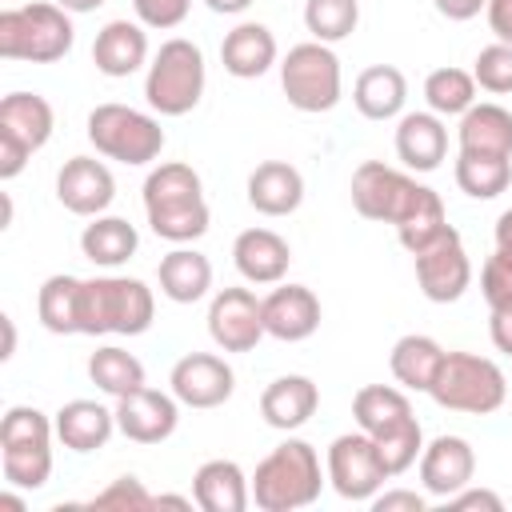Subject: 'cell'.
I'll use <instances>...</instances> for the list:
<instances>
[{
	"label": "cell",
	"instance_id": "obj_1",
	"mask_svg": "<svg viewBox=\"0 0 512 512\" xmlns=\"http://www.w3.org/2000/svg\"><path fill=\"white\" fill-rule=\"evenodd\" d=\"M144 216H148V228L168 244L200 240L212 224L200 172L184 160L156 164L144 176Z\"/></svg>",
	"mask_w": 512,
	"mask_h": 512
},
{
	"label": "cell",
	"instance_id": "obj_2",
	"mask_svg": "<svg viewBox=\"0 0 512 512\" xmlns=\"http://www.w3.org/2000/svg\"><path fill=\"white\" fill-rule=\"evenodd\" d=\"M328 472H320V452L300 440L288 436L280 440L252 472V504L260 512H296L320 500Z\"/></svg>",
	"mask_w": 512,
	"mask_h": 512
},
{
	"label": "cell",
	"instance_id": "obj_3",
	"mask_svg": "<svg viewBox=\"0 0 512 512\" xmlns=\"http://www.w3.org/2000/svg\"><path fill=\"white\" fill-rule=\"evenodd\" d=\"M156 296L140 276H92L80 284V336H144Z\"/></svg>",
	"mask_w": 512,
	"mask_h": 512
},
{
	"label": "cell",
	"instance_id": "obj_4",
	"mask_svg": "<svg viewBox=\"0 0 512 512\" xmlns=\"http://www.w3.org/2000/svg\"><path fill=\"white\" fill-rule=\"evenodd\" d=\"M76 28L72 12L56 0H32L0 12V56L28 64H56L72 52Z\"/></svg>",
	"mask_w": 512,
	"mask_h": 512
},
{
	"label": "cell",
	"instance_id": "obj_5",
	"mask_svg": "<svg viewBox=\"0 0 512 512\" xmlns=\"http://www.w3.org/2000/svg\"><path fill=\"white\" fill-rule=\"evenodd\" d=\"M56 424L32 404H12L0 420V476L8 488L36 492L52 476Z\"/></svg>",
	"mask_w": 512,
	"mask_h": 512
},
{
	"label": "cell",
	"instance_id": "obj_6",
	"mask_svg": "<svg viewBox=\"0 0 512 512\" xmlns=\"http://www.w3.org/2000/svg\"><path fill=\"white\" fill-rule=\"evenodd\" d=\"M204 84H208V64H204L200 44H192L184 36H172V40L160 44V52L148 64L144 100L160 116H188L200 104Z\"/></svg>",
	"mask_w": 512,
	"mask_h": 512
},
{
	"label": "cell",
	"instance_id": "obj_7",
	"mask_svg": "<svg viewBox=\"0 0 512 512\" xmlns=\"http://www.w3.org/2000/svg\"><path fill=\"white\" fill-rule=\"evenodd\" d=\"M428 396L448 412L492 416L508 400L504 368L476 352H444V364L428 388Z\"/></svg>",
	"mask_w": 512,
	"mask_h": 512
},
{
	"label": "cell",
	"instance_id": "obj_8",
	"mask_svg": "<svg viewBox=\"0 0 512 512\" xmlns=\"http://www.w3.org/2000/svg\"><path fill=\"white\" fill-rule=\"evenodd\" d=\"M88 144L96 148V156L120 160L128 168L152 164L164 152V128L152 112H140L132 104H96L88 112Z\"/></svg>",
	"mask_w": 512,
	"mask_h": 512
},
{
	"label": "cell",
	"instance_id": "obj_9",
	"mask_svg": "<svg viewBox=\"0 0 512 512\" xmlns=\"http://www.w3.org/2000/svg\"><path fill=\"white\" fill-rule=\"evenodd\" d=\"M280 88L296 112H308V116L332 112L344 96V72L332 44H320V40L292 44L288 56L280 60Z\"/></svg>",
	"mask_w": 512,
	"mask_h": 512
},
{
	"label": "cell",
	"instance_id": "obj_10",
	"mask_svg": "<svg viewBox=\"0 0 512 512\" xmlns=\"http://www.w3.org/2000/svg\"><path fill=\"white\" fill-rule=\"evenodd\" d=\"M324 472H328V484L340 500H352V504H368L388 476L384 460H380V448L368 432H340L332 444H328V456H324Z\"/></svg>",
	"mask_w": 512,
	"mask_h": 512
},
{
	"label": "cell",
	"instance_id": "obj_11",
	"mask_svg": "<svg viewBox=\"0 0 512 512\" xmlns=\"http://www.w3.org/2000/svg\"><path fill=\"white\" fill-rule=\"evenodd\" d=\"M412 264H416V284H420L424 300H432V304H456L472 284L468 248L452 224L428 248H420L412 256Z\"/></svg>",
	"mask_w": 512,
	"mask_h": 512
},
{
	"label": "cell",
	"instance_id": "obj_12",
	"mask_svg": "<svg viewBox=\"0 0 512 512\" xmlns=\"http://www.w3.org/2000/svg\"><path fill=\"white\" fill-rule=\"evenodd\" d=\"M208 336L220 352H252L264 332V308L252 288H220L208 300Z\"/></svg>",
	"mask_w": 512,
	"mask_h": 512
},
{
	"label": "cell",
	"instance_id": "obj_13",
	"mask_svg": "<svg viewBox=\"0 0 512 512\" xmlns=\"http://www.w3.org/2000/svg\"><path fill=\"white\" fill-rule=\"evenodd\" d=\"M416 176L384 164V160H364L356 172H352V208L364 216V220H380V224H396L404 204L412 200L416 192Z\"/></svg>",
	"mask_w": 512,
	"mask_h": 512
},
{
	"label": "cell",
	"instance_id": "obj_14",
	"mask_svg": "<svg viewBox=\"0 0 512 512\" xmlns=\"http://www.w3.org/2000/svg\"><path fill=\"white\" fill-rule=\"evenodd\" d=\"M168 388L184 408H220L236 392V372L216 352H188L172 364Z\"/></svg>",
	"mask_w": 512,
	"mask_h": 512
},
{
	"label": "cell",
	"instance_id": "obj_15",
	"mask_svg": "<svg viewBox=\"0 0 512 512\" xmlns=\"http://www.w3.org/2000/svg\"><path fill=\"white\" fill-rule=\"evenodd\" d=\"M56 200L72 216H104L116 200V176L104 160L96 156H72L56 172Z\"/></svg>",
	"mask_w": 512,
	"mask_h": 512
},
{
	"label": "cell",
	"instance_id": "obj_16",
	"mask_svg": "<svg viewBox=\"0 0 512 512\" xmlns=\"http://www.w3.org/2000/svg\"><path fill=\"white\" fill-rule=\"evenodd\" d=\"M180 424V400L160 388H136L116 400V428L132 444H164Z\"/></svg>",
	"mask_w": 512,
	"mask_h": 512
},
{
	"label": "cell",
	"instance_id": "obj_17",
	"mask_svg": "<svg viewBox=\"0 0 512 512\" xmlns=\"http://www.w3.org/2000/svg\"><path fill=\"white\" fill-rule=\"evenodd\" d=\"M416 468H420V488L428 496H436V500H448V496H456L460 488L472 484V476H476V452H472V444L464 436H448L444 432V436H436V440L424 444Z\"/></svg>",
	"mask_w": 512,
	"mask_h": 512
},
{
	"label": "cell",
	"instance_id": "obj_18",
	"mask_svg": "<svg viewBox=\"0 0 512 512\" xmlns=\"http://www.w3.org/2000/svg\"><path fill=\"white\" fill-rule=\"evenodd\" d=\"M260 308H264V332L272 340H284V344L308 340L320 328V316H324L320 300L308 284H284V280L260 300Z\"/></svg>",
	"mask_w": 512,
	"mask_h": 512
},
{
	"label": "cell",
	"instance_id": "obj_19",
	"mask_svg": "<svg viewBox=\"0 0 512 512\" xmlns=\"http://www.w3.org/2000/svg\"><path fill=\"white\" fill-rule=\"evenodd\" d=\"M232 264L248 284H280L292 264V244L272 228H244L232 240Z\"/></svg>",
	"mask_w": 512,
	"mask_h": 512
},
{
	"label": "cell",
	"instance_id": "obj_20",
	"mask_svg": "<svg viewBox=\"0 0 512 512\" xmlns=\"http://www.w3.org/2000/svg\"><path fill=\"white\" fill-rule=\"evenodd\" d=\"M320 408V388L312 376H300V372H288V376H276L264 392H260V416L268 428H280V432H296L304 428Z\"/></svg>",
	"mask_w": 512,
	"mask_h": 512
},
{
	"label": "cell",
	"instance_id": "obj_21",
	"mask_svg": "<svg viewBox=\"0 0 512 512\" xmlns=\"http://www.w3.org/2000/svg\"><path fill=\"white\" fill-rule=\"evenodd\" d=\"M92 64L96 72L124 80L148 64V32L140 20H108L92 40Z\"/></svg>",
	"mask_w": 512,
	"mask_h": 512
},
{
	"label": "cell",
	"instance_id": "obj_22",
	"mask_svg": "<svg viewBox=\"0 0 512 512\" xmlns=\"http://www.w3.org/2000/svg\"><path fill=\"white\" fill-rule=\"evenodd\" d=\"M396 156L404 160V168L412 172H436L448 156V128L444 116H436L432 108L424 112H404L396 120Z\"/></svg>",
	"mask_w": 512,
	"mask_h": 512
},
{
	"label": "cell",
	"instance_id": "obj_23",
	"mask_svg": "<svg viewBox=\"0 0 512 512\" xmlns=\"http://www.w3.org/2000/svg\"><path fill=\"white\" fill-rule=\"evenodd\" d=\"M280 48H276V36L268 24L260 20H240L232 32H224L220 40V64L228 76L236 80H256L264 76L272 64H276Z\"/></svg>",
	"mask_w": 512,
	"mask_h": 512
},
{
	"label": "cell",
	"instance_id": "obj_24",
	"mask_svg": "<svg viewBox=\"0 0 512 512\" xmlns=\"http://www.w3.org/2000/svg\"><path fill=\"white\" fill-rule=\"evenodd\" d=\"M244 196L260 216H292L304 204V176L288 160H264L248 172Z\"/></svg>",
	"mask_w": 512,
	"mask_h": 512
},
{
	"label": "cell",
	"instance_id": "obj_25",
	"mask_svg": "<svg viewBox=\"0 0 512 512\" xmlns=\"http://www.w3.org/2000/svg\"><path fill=\"white\" fill-rule=\"evenodd\" d=\"M192 500L204 512H244L252 504V480L236 460H204L192 476Z\"/></svg>",
	"mask_w": 512,
	"mask_h": 512
},
{
	"label": "cell",
	"instance_id": "obj_26",
	"mask_svg": "<svg viewBox=\"0 0 512 512\" xmlns=\"http://www.w3.org/2000/svg\"><path fill=\"white\" fill-rule=\"evenodd\" d=\"M56 112L40 92H8L0 100V136L16 140L28 152H40L52 140Z\"/></svg>",
	"mask_w": 512,
	"mask_h": 512
},
{
	"label": "cell",
	"instance_id": "obj_27",
	"mask_svg": "<svg viewBox=\"0 0 512 512\" xmlns=\"http://www.w3.org/2000/svg\"><path fill=\"white\" fill-rule=\"evenodd\" d=\"M56 424V440L68 452H96L108 444V436L116 432V408H104L100 400H68L60 404V412L52 416Z\"/></svg>",
	"mask_w": 512,
	"mask_h": 512
},
{
	"label": "cell",
	"instance_id": "obj_28",
	"mask_svg": "<svg viewBox=\"0 0 512 512\" xmlns=\"http://www.w3.org/2000/svg\"><path fill=\"white\" fill-rule=\"evenodd\" d=\"M352 104L364 120H400L408 104V80L396 64H372L352 84Z\"/></svg>",
	"mask_w": 512,
	"mask_h": 512
},
{
	"label": "cell",
	"instance_id": "obj_29",
	"mask_svg": "<svg viewBox=\"0 0 512 512\" xmlns=\"http://www.w3.org/2000/svg\"><path fill=\"white\" fill-rule=\"evenodd\" d=\"M156 284H160V296H168L172 304H196L212 288V260L188 244H176L168 256H160Z\"/></svg>",
	"mask_w": 512,
	"mask_h": 512
},
{
	"label": "cell",
	"instance_id": "obj_30",
	"mask_svg": "<svg viewBox=\"0 0 512 512\" xmlns=\"http://www.w3.org/2000/svg\"><path fill=\"white\" fill-rule=\"evenodd\" d=\"M456 144L472 156H512V112L500 104H472L460 116Z\"/></svg>",
	"mask_w": 512,
	"mask_h": 512
},
{
	"label": "cell",
	"instance_id": "obj_31",
	"mask_svg": "<svg viewBox=\"0 0 512 512\" xmlns=\"http://www.w3.org/2000/svg\"><path fill=\"white\" fill-rule=\"evenodd\" d=\"M440 364H444V348H440V340H432L424 332L400 336L388 352V368H392L396 384L408 388V392H428Z\"/></svg>",
	"mask_w": 512,
	"mask_h": 512
},
{
	"label": "cell",
	"instance_id": "obj_32",
	"mask_svg": "<svg viewBox=\"0 0 512 512\" xmlns=\"http://www.w3.org/2000/svg\"><path fill=\"white\" fill-rule=\"evenodd\" d=\"M136 248H140V232L124 216H108V212L92 216V224H84L80 232V252L96 268H120L136 256Z\"/></svg>",
	"mask_w": 512,
	"mask_h": 512
},
{
	"label": "cell",
	"instance_id": "obj_33",
	"mask_svg": "<svg viewBox=\"0 0 512 512\" xmlns=\"http://www.w3.org/2000/svg\"><path fill=\"white\" fill-rule=\"evenodd\" d=\"M352 416H356V428L368 432V436H380L404 420H412V400H408V388H392V384H364L356 396H352Z\"/></svg>",
	"mask_w": 512,
	"mask_h": 512
},
{
	"label": "cell",
	"instance_id": "obj_34",
	"mask_svg": "<svg viewBox=\"0 0 512 512\" xmlns=\"http://www.w3.org/2000/svg\"><path fill=\"white\" fill-rule=\"evenodd\" d=\"M392 228H396L400 244H404L412 256H416L420 248H428V244L448 228V216H444V200H440V192H436V188H428V184H416L412 200L404 204V212H400V220H396Z\"/></svg>",
	"mask_w": 512,
	"mask_h": 512
},
{
	"label": "cell",
	"instance_id": "obj_35",
	"mask_svg": "<svg viewBox=\"0 0 512 512\" xmlns=\"http://www.w3.org/2000/svg\"><path fill=\"white\" fill-rule=\"evenodd\" d=\"M80 276L56 272L36 292V316L52 336H80Z\"/></svg>",
	"mask_w": 512,
	"mask_h": 512
},
{
	"label": "cell",
	"instance_id": "obj_36",
	"mask_svg": "<svg viewBox=\"0 0 512 512\" xmlns=\"http://www.w3.org/2000/svg\"><path fill=\"white\" fill-rule=\"evenodd\" d=\"M88 380H92L104 396H112V400H120V396H128V392H136V388L148 384L144 364H140L128 348H120V344H100V348L88 356Z\"/></svg>",
	"mask_w": 512,
	"mask_h": 512
},
{
	"label": "cell",
	"instance_id": "obj_37",
	"mask_svg": "<svg viewBox=\"0 0 512 512\" xmlns=\"http://www.w3.org/2000/svg\"><path fill=\"white\" fill-rule=\"evenodd\" d=\"M452 172H456V184H460L464 196L496 200L512 184V156H472V152H460Z\"/></svg>",
	"mask_w": 512,
	"mask_h": 512
},
{
	"label": "cell",
	"instance_id": "obj_38",
	"mask_svg": "<svg viewBox=\"0 0 512 512\" xmlns=\"http://www.w3.org/2000/svg\"><path fill=\"white\" fill-rule=\"evenodd\" d=\"M424 104L436 116H464L476 104V76L464 68H436L424 80Z\"/></svg>",
	"mask_w": 512,
	"mask_h": 512
},
{
	"label": "cell",
	"instance_id": "obj_39",
	"mask_svg": "<svg viewBox=\"0 0 512 512\" xmlns=\"http://www.w3.org/2000/svg\"><path fill=\"white\" fill-rule=\"evenodd\" d=\"M360 24V0H304V28L320 44H340Z\"/></svg>",
	"mask_w": 512,
	"mask_h": 512
},
{
	"label": "cell",
	"instance_id": "obj_40",
	"mask_svg": "<svg viewBox=\"0 0 512 512\" xmlns=\"http://www.w3.org/2000/svg\"><path fill=\"white\" fill-rule=\"evenodd\" d=\"M372 440L380 448V460H384L388 476H404L420 460V452H424V428H420L416 416L396 424V428H388V432H380V436H372Z\"/></svg>",
	"mask_w": 512,
	"mask_h": 512
},
{
	"label": "cell",
	"instance_id": "obj_41",
	"mask_svg": "<svg viewBox=\"0 0 512 512\" xmlns=\"http://www.w3.org/2000/svg\"><path fill=\"white\" fill-rule=\"evenodd\" d=\"M472 76H476V88L492 92V96H508L512 92V44H488L476 52L472 60Z\"/></svg>",
	"mask_w": 512,
	"mask_h": 512
},
{
	"label": "cell",
	"instance_id": "obj_42",
	"mask_svg": "<svg viewBox=\"0 0 512 512\" xmlns=\"http://www.w3.org/2000/svg\"><path fill=\"white\" fill-rule=\"evenodd\" d=\"M88 508H116V512H144L156 508V496L136 480V476H116L104 492H96L88 500Z\"/></svg>",
	"mask_w": 512,
	"mask_h": 512
},
{
	"label": "cell",
	"instance_id": "obj_43",
	"mask_svg": "<svg viewBox=\"0 0 512 512\" xmlns=\"http://www.w3.org/2000/svg\"><path fill=\"white\" fill-rule=\"evenodd\" d=\"M132 12H136V20H140L144 28L168 32V28H180V24L188 20L192 0H132Z\"/></svg>",
	"mask_w": 512,
	"mask_h": 512
},
{
	"label": "cell",
	"instance_id": "obj_44",
	"mask_svg": "<svg viewBox=\"0 0 512 512\" xmlns=\"http://www.w3.org/2000/svg\"><path fill=\"white\" fill-rule=\"evenodd\" d=\"M480 292L488 300V308H508L512 304V268L492 252L480 268Z\"/></svg>",
	"mask_w": 512,
	"mask_h": 512
},
{
	"label": "cell",
	"instance_id": "obj_45",
	"mask_svg": "<svg viewBox=\"0 0 512 512\" xmlns=\"http://www.w3.org/2000/svg\"><path fill=\"white\" fill-rule=\"evenodd\" d=\"M368 504H372V512H424V508H428V492H416V488H388V492H376Z\"/></svg>",
	"mask_w": 512,
	"mask_h": 512
},
{
	"label": "cell",
	"instance_id": "obj_46",
	"mask_svg": "<svg viewBox=\"0 0 512 512\" xmlns=\"http://www.w3.org/2000/svg\"><path fill=\"white\" fill-rule=\"evenodd\" d=\"M444 504L456 508V512H476V508H480V512H504V500H500L492 488H472V484L460 488L456 496H448Z\"/></svg>",
	"mask_w": 512,
	"mask_h": 512
},
{
	"label": "cell",
	"instance_id": "obj_47",
	"mask_svg": "<svg viewBox=\"0 0 512 512\" xmlns=\"http://www.w3.org/2000/svg\"><path fill=\"white\" fill-rule=\"evenodd\" d=\"M488 312H492L488 316V336H492L496 352L512 356V304L508 308H488Z\"/></svg>",
	"mask_w": 512,
	"mask_h": 512
},
{
	"label": "cell",
	"instance_id": "obj_48",
	"mask_svg": "<svg viewBox=\"0 0 512 512\" xmlns=\"http://www.w3.org/2000/svg\"><path fill=\"white\" fill-rule=\"evenodd\" d=\"M484 16H488V28L496 32V40L512 44V0H488Z\"/></svg>",
	"mask_w": 512,
	"mask_h": 512
},
{
	"label": "cell",
	"instance_id": "obj_49",
	"mask_svg": "<svg viewBox=\"0 0 512 512\" xmlns=\"http://www.w3.org/2000/svg\"><path fill=\"white\" fill-rule=\"evenodd\" d=\"M432 4H436V12H440L444 20H472V16L484 12L488 0H432Z\"/></svg>",
	"mask_w": 512,
	"mask_h": 512
},
{
	"label": "cell",
	"instance_id": "obj_50",
	"mask_svg": "<svg viewBox=\"0 0 512 512\" xmlns=\"http://www.w3.org/2000/svg\"><path fill=\"white\" fill-rule=\"evenodd\" d=\"M496 256L512 268V208H504L496 216Z\"/></svg>",
	"mask_w": 512,
	"mask_h": 512
},
{
	"label": "cell",
	"instance_id": "obj_51",
	"mask_svg": "<svg viewBox=\"0 0 512 512\" xmlns=\"http://www.w3.org/2000/svg\"><path fill=\"white\" fill-rule=\"evenodd\" d=\"M216 16H240V12H248L252 8V0H204Z\"/></svg>",
	"mask_w": 512,
	"mask_h": 512
},
{
	"label": "cell",
	"instance_id": "obj_52",
	"mask_svg": "<svg viewBox=\"0 0 512 512\" xmlns=\"http://www.w3.org/2000/svg\"><path fill=\"white\" fill-rule=\"evenodd\" d=\"M56 4H60V8H68L72 16H80V12H96L104 0H56Z\"/></svg>",
	"mask_w": 512,
	"mask_h": 512
},
{
	"label": "cell",
	"instance_id": "obj_53",
	"mask_svg": "<svg viewBox=\"0 0 512 512\" xmlns=\"http://www.w3.org/2000/svg\"><path fill=\"white\" fill-rule=\"evenodd\" d=\"M4 336H8V340H4V352H0V356L8 360V356L16 352V328H12V316H4Z\"/></svg>",
	"mask_w": 512,
	"mask_h": 512
},
{
	"label": "cell",
	"instance_id": "obj_54",
	"mask_svg": "<svg viewBox=\"0 0 512 512\" xmlns=\"http://www.w3.org/2000/svg\"><path fill=\"white\" fill-rule=\"evenodd\" d=\"M156 508H192V500H188V496H172V492H168V496H156Z\"/></svg>",
	"mask_w": 512,
	"mask_h": 512
}]
</instances>
